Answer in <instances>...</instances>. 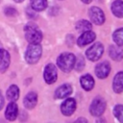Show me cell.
<instances>
[{
	"mask_svg": "<svg viewBox=\"0 0 123 123\" xmlns=\"http://www.w3.org/2000/svg\"><path fill=\"white\" fill-rule=\"evenodd\" d=\"M42 54V48L39 43H30L25 52V60L28 63L34 64L38 62Z\"/></svg>",
	"mask_w": 123,
	"mask_h": 123,
	"instance_id": "3",
	"label": "cell"
},
{
	"mask_svg": "<svg viewBox=\"0 0 123 123\" xmlns=\"http://www.w3.org/2000/svg\"><path fill=\"white\" fill-rule=\"evenodd\" d=\"M82 2L85 4H89L90 2H92V0H82Z\"/></svg>",
	"mask_w": 123,
	"mask_h": 123,
	"instance_id": "27",
	"label": "cell"
},
{
	"mask_svg": "<svg viewBox=\"0 0 123 123\" xmlns=\"http://www.w3.org/2000/svg\"><path fill=\"white\" fill-rule=\"evenodd\" d=\"M74 66H76V70H78V71L82 70V68L85 66V62H84L82 57L77 58V61H75V65Z\"/></svg>",
	"mask_w": 123,
	"mask_h": 123,
	"instance_id": "25",
	"label": "cell"
},
{
	"mask_svg": "<svg viewBox=\"0 0 123 123\" xmlns=\"http://www.w3.org/2000/svg\"><path fill=\"white\" fill-rule=\"evenodd\" d=\"M57 77H58V73H57V68L53 63H48L43 71V78L44 81L48 84L51 85L53 83H55L57 81Z\"/></svg>",
	"mask_w": 123,
	"mask_h": 123,
	"instance_id": "7",
	"label": "cell"
},
{
	"mask_svg": "<svg viewBox=\"0 0 123 123\" xmlns=\"http://www.w3.org/2000/svg\"><path fill=\"white\" fill-rule=\"evenodd\" d=\"M76 110V101L73 98H67L61 105V111L63 115L69 116Z\"/></svg>",
	"mask_w": 123,
	"mask_h": 123,
	"instance_id": "8",
	"label": "cell"
},
{
	"mask_svg": "<svg viewBox=\"0 0 123 123\" xmlns=\"http://www.w3.org/2000/svg\"><path fill=\"white\" fill-rule=\"evenodd\" d=\"M80 83H81V86L82 87L85 89V90H91L94 86V80L92 78V76L90 74H85L81 77L80 79Z\"/></svg>",
	"mask_w": 123,
	"mask_h": 123,
	"instance_id": "17",
	"label": "cell"
},
{
	"mask_svg": "<svg viewBox=\"0 0 123 123\" xmlns=\"http://www.w3.org/2000/svg\"><path fill=\"white\" fill-rule=\"evenodd\" d=\"M6 97L9 101L15 102L19 98V88L16 85H12L6 91Z\"/></svg>",
	"mask_w": 123,
	"mask_h": 123,
	"instance_id": "18",
	"label": "cell"
},
{
	"mask_svg": "<svg viewBox=\"0 0 123 123\" xmlns=\"http://www.w3.org/2000/svg\"><path fill=\"white\" fill-rule=\"evenodd\" d=\"M79 121H83V122H86V119H85V118H79V119H77V120H76V122H79Z\"/></svg>",
	"mask_w": 123,
	"mask_h": 123,
	"instance_id": "28",
	"label": "cell"
},
{
	"mask_svg": "<svg viewBox=\"0 0 123 123\" xmlns=\"http://www.w3.org/2000/svg\"><path fill=\"white\" fill-rule=\"evenodd\" d=\"M112 89L116 93L123 92V71L116 73L112 80Z\"/></svg>",
	"mask_w": 123,
	"mask_h": 123,
	"instance_id": "16",
	"label": "cell"
},
{
	"mask_svg": "<svg viewBox=\"0 0 123 123\" xmlns=\"http://www.w3.org/2000/svg\"><path fill=\"white\" fill-rule=\"evenodd\" d=\"M110 57L116 62H119L123 59V48L119 45H111L109 48Z\"/></svg>",
	"mask_w": 123,
	"mask_h": 123,
	"instance_id": "15",
	"label": "cell"
},
{
	"mask_svg": "<svg viewBox=\"0 0 123 123\" xmlns=\"http://www.w3.org/2000/svg\"><path fill=\"white\" fill-rule=\"evenodd\" d=\"M88 15L91 22L96 25H102L105 22V13L98 7H91L88 11Z\"/></svg>",
	"mask_w": 123,
	"mask_h": 123,
	"instance_id": "6",
	"label": "cell"
},
{
	"mask_svg": "<svg viewBox=\"0 0 123 123\" xmlns=\"http://www.w3.org/2000/svg\"><path fill=\"white\" fill-rule=\"evenodd\" d=\"M112 38L116 45L123 46V28H119L114 31L112 34Z\"/></svg>",
	"mask_w": 123,
	"mask_h": 123,
	"instance_id": "22",
	"label": "cell"
},
{
	"mask_svg": "<svg viewBox=\"0 0 123 123\" xmlns=\"http://www.w3.org/2000/svg\"><path fill=\"white\" fill-rule=\"evenodd\" d=\"M17 114H18V107H17L16 103L13 101H10V103L7 106L6 111H5L6 119L9 121H13L17 117Z\"/></svg>",
	"mask_w": 123,
	"mask_h": 123,
	"instance_id": "12",
	"label": "cell"
},
{
	"mask_svg": "<svg viewBox=\"0 0 123 123\" xmlns=\"http://www.w3.org/2000/svg\"><path fill=\"white\" fill-rule=\"evenodd\" d=\"M11 56L9 52L3 48L2 44L0 43V72L3 73L7 70V68L10 65Z\"/></svg>",
	"mask_w": 123,
	"mask_h": 123,
	"instance_id": "10",
	"label": "cell"
},
{
	"mask_svg": "<svg viewBox=\"0 0 123 123\" xmlns=\"http://www.w3.org/2000/svg\"><path fill=\"white\" fill-rule=\"evenodd\" d=\"M104 52V46L102 43L100 42H96L94 44H92V46H90L86 52V56L89 61L92 62H96L98 60H100V58L102 57Z\"/></svg>",
	"mask_w": 123,
	"mask_h": 123,
	"instance_id": "5",
	"label": "cell"
},
{
	"mask_svg": "<svg viewBox=\"0 0 123 123\" xmlns=\"http://www.w3.org/2000/svg\"><path fill=\"white\" fill-rule=\"evenodd\" d=\"M4 13H5L7 16H13V15L17 14V11H16L13 7L8 6V7H6V8L4 9Z\"/></svg>",
	"mask_w": 123,
	"mask_h": 123,
	"instance_id": "24",
	"label": "cell"
},
{
	"mask_svg": "<svg viewBox=\"0 0 123 123\" xmlns=\"http://www.w3.org/2000/svg\"><path fill=\"white\" fill-rule=\"evenodd\" d=\"M71 93H72V86L68 84H63L56 89L55 97L58 99H62L68 97Z\"/></svg>",
	"mask_w": 123,
	"mask_h": 123,
	"instance_id": "14",
	"label": "cell"
},
{
	"mask_svg": "<svg viewBox=\"0 0 123 123\" xmlns=\"http://www.w3.org/2000/svg\"><path fill=\"white\" fill-rule=\"evenodd\" d=\"M111 12L112 13L118 17V18H122L123 17V1L121 0H115L112 2L111 4Z\"/></svg>",
	"mask_w": 123,
	"mask_h": 123,
	"instance_id": "19",
	"label": "cell"
},
{
	"mask_svg": "<svg viewBox=\"0 0 123 123\" xmlns=\"http://www.w3.org/2000/svg\"><path fill=\"white\" fill-rule=\"evenodd\" d=\"M4 104H5V100H4V96L2 94V92L0 91V111L4 108Z\"/></svg>",
	"mask_w": 123,
	"mask_h": 123,
	"instance_id": "26",
	"label": "cell"
},
{
	"mask_svg": "<svg viewBox=\"0 0 123 123\" xmlns=\"http://www.w3.org/2000/svg\"><path fill=\"white\" fill-rule=\"evenodd\" d=\"M76 57L72 53H62L57 59V64L63 72H70L75 65Z\"/></svg>",
	"mask_w": 123,
	"mask_h": 123,
	"instance_id": "2",
	"label": "cell"
},
{
	"mask_svg": "<svg viewBox=\"0 0 123 123\" xmlns=\"http://www.w3.org/2000/svg\"><path fill=\"white\" fill-rule=\"evenodd\" d=\"M111 72V64L108 62H99L95 66V74L100 79H105L108 77V75Z\"/></svg>",
	"mask_w": 123,
	"mask_h": 123,
	"instance_id": "9",
	"label": "cell"
},
{
	"mask_svg": "<svg viewBox=\"0 0 123 123\" xmlns=\"http://www.w3.org/2000/svg\"><path fill=\"white\" fill-rule=\"evenodd\" d=\"M25 38L29 43H40L42 40V33L39 28L32 22H29L24 27Z\"/></svg>",
	"mask_w": 123,
	"mask_h": 123,
	"instance_id": "1",
	"label": "cell"
},
{
	"mask_svg": "<svg viewBox=\"0 0 123 123\" xmlns=\"http://www.w3.org/2000/svg\"><path fill=\"white\" fill-rule=\"evenodd\" d=\"M37 103V94L35 92V91H30L28 92L24 99H23V105L26 109H29V110H32L36 107Z\"/></svg>",
	"mask_w": 123,
	"mask_h": 123,
	"instance_id": "13",
	"label": "cell"
},
{
	"mask_svg": "<svg viewBox=\"0 0 123 123\" xmlns=\"http://www.w3.org/2000/svg\"><path fill=\"white\" fill-rule=\"evenodd\" d=\"M106 110V101L102 97H96L90 104L89 112L93 116H101Z\"/></svg>",
	"mask_w": 123,
	"mask_h": 123,
	"instance_id": "4",
	"label": "cell"
},
{
	"mask_svg": "<svg viewBox=\"0 0 123 123\" xmlns=\"http://www.w3.org/2000/svg\"><path fill=\"white\" fill-rule=\"evenodd\" d=\"M15 3H21V2H23L24 0H13Z\"/></svg>",
	"mask_w": 123,
	"mask_h": 123,
	"instance_id": "29",
	"label": "cell"
},
{
	"mask_svg": "<svg viewBox=\"0 0 123 123\" xmlns=\"http://www.w3.org/2000/svg\"><path fill=\"white\" fill-rule=\"evenodd\" d=\"M31 8L36 12H41L47 7V0H31Z\"/></svg>",
	"mask_w": 123,
	"mask_h": 123,
	"instance_id": "20",
	"label": "cell"
},
{
	"mask_svg": "<svg viewBox=\"0 0 123 123\" xmlns=\"http://www.w3.org/2000/svg\"><path fill=\"white\" fill-rule=\"evenodd\" d=\"M113 114L118 121L123 122V105H116L113 108Z\"/></svg>",
	"mask_w": 123,
	"mask_h": 123,
	"instance_id": "23",
	"label": "cell"
},
{
	"mask_svg": "<svg viewBox=\"0 0 123 123\" xmlns=\"http://www.w3.org/2000/svg\"><path fill=\"white\" fill-rule=\"evenodd\" d=\"M96 37V35L95 33H93L91 30L90 31H86V32H84L82 33V35L78 37L77 39V44L80 46V47H83V46H86L89 43H91Z\"/></svg>",
	"mask_w": 123,
	"mask_h": 123,
	"instance_id": "11",
	"label": "cell"
},
{
	"mask_svg": "<svg viewBox=\"0 0 123 123\" xmlns=\"http://www.w3.org/2000/svg\"><path fill=\"white\" fill-rule=\"evenodd\" d=\"M75 28L78 32L84 33V32H86V31H90L92 29V24L87 20H80V21L77 22Z\"/></svg>",
	"mask_w": 123,
	"mask_h": 123,
	"instance_id": "21",
	"label": "cell"
}]
</instances>
